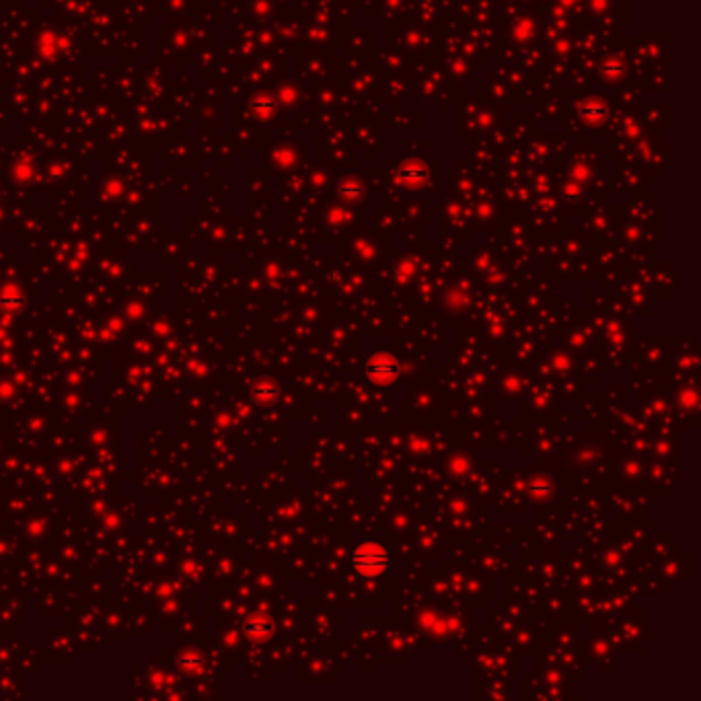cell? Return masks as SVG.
<instances>
[{
	"mask_svg": "<svg viewBox=\"0 0 701 701\" xmlns=\"http://www.w3.org/2000/svg\"><path fill=\"white\" fill-rule=\"evenodd\" d=\"M401 364L389 352H377L366 362V377L377 385H391L399 379Z\"/></svg>",
	"mask_w": 701,
	"mask_h": 701,
	"instance_id": "2",
	"label": "cell"
},
{
	"mask_svg": "<svg viewBox=\"0 0 701 701\" xmlns=\"http://www.w3.org/2000/svg\"><path fill=\"white\" fill-rule=\"evenodd\" d=\"M389 551L381 545V543H362L354 549L352 554V566L354 570L366 576V578H377L381 574H385V570L389 568Z\"/></svg>",
	"mask_w": 701,
	"mask_h": 701,
	"instance_id": "1",
	"label": "cell"
}]
</instances>
